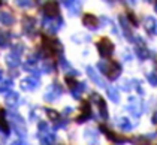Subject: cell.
<instances>
[{"instance_id":"7","label":"cell","mask_w":157,"mask_h":145,"mask_svg":"<svg viewBox=\"0 0 157 145\" xmlns=\"http://www.w3.org/2000/svg\"><path fill=\"white\" fill-rule=\"evenodd\" d=\"M0 127H2L5 132H8V130H9V126H8V123H6V118H5V112H3V109H0Z\"/></svg>"},{"instance_id":"1","label":"cell","mask_w":157,"mask_h":145,"mask_svg":"<svg viewBox=\"0 0 157 145\" xmlns=\"http://www.w3.org/2000/svg\"><path fill=\"white\" fill-rule=\"evenodd\" d=\"M42 47H44L45 52L48 54L49 57H56L57 52H59V44H57V40L49 36L42 37Z\"/></svg>"},{"instance_id":"8","label":"cell","mask_w":157,"mask_h":145,"mask_svg":"<svg viewBox=\"0 0 157 145\" xmlns=\"http://www.w3.org/2000/svg\"><path fill=\"white\" fill-rule=\"evenodd\" d=\"M66 81H67V85H69L71 88H75V87H76V79H75V78L66 76Z\"/></svg>"},{"instance_id":"4","label":"cell","mask_w":157,"mask_h":145,"mask_svg":"<svg viewBox=\"0 0 157 145\" xmlns=\"http://www.w3.org/2000/svg\"><path fill=\"white\" fill-rule=\"evenodd\" d=\"M82 23L87 27H96L97 25V18L93 13H84L82 15Z\"/></svg>"},{"instance_id":"6","label":"cell","mask_w":157,"mask_h":145,"mask_svg":"<svg viewBox=\"0 0 157 145\" xmlns=\"http://www.w3.org/2000/svg\"><path fill=\"white\" fill-rule=\"evenodd\" d=\"M81 112H82V115L79 117V120H85L88 115H90V112H91V108H90V103L84 100L82 103H81Z\"/></svg>"},{"instance_id":"5","label":"cell","mask_w":157,"mask_h":145,"mask_svg":"<svg viewBox=\"0 0 157 145\" xmlns=\"http://www.w3.org/2000/svg\"><path fill=\"white\" fill-rule=\"evenodd\" d=\"M109 64H111V67H108V76L109 78H115L117 73L120 72V66H118L117 61H114V60L109 61Z\"/></svg>"},{"instance_id":"2","label":"cell","mask_w":157,"mask_h":145,"mask_svg":"<svg viewBox=\"0 0 157 145\" xmlns=\"http://www.w3.org/2000/svg\"><path fill=\"white\" fill-rule=\"evenodd\" d=\"M97 49H99V54L102 57H109L112 54V51H114V44L109 40L108 37H102L97 42Z\"/></svg>"},{"instance_id":"3","label":"cell","mask_w":157,"mask_h":145,"mask_svg":"<svg viewBox=\"0 0 157 145\" xmlns=\"http://www.w3.org/2000/svg\"><path fill=\"white\" fill-rule=\"evenodd\" d=\"M59 11H60V8H59V3L56 0H48L44 5V12L47 13L48 17H57Z\"/></svg>"}]
</instances>
